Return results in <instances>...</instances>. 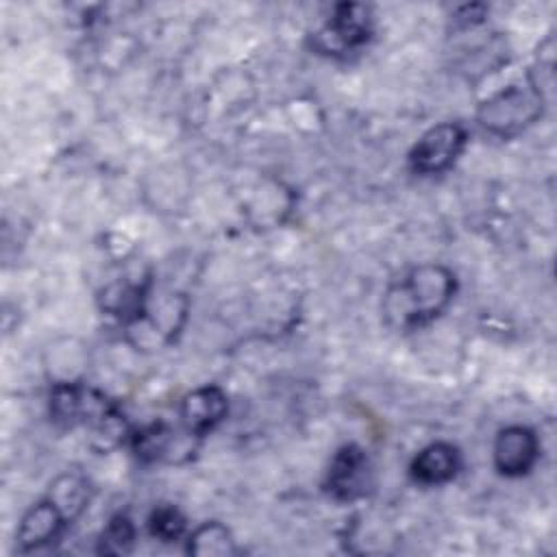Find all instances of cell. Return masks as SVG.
<instances>
[{
  "instance_id": "1",
  "label": "cell",
  "mask_w": 557,
  "mask_h": 557,
  "mask_svg": "<svg viewBox=\"0 0 557 557\" xmlns=\"http://www.w3.org/2000/svg\"><path fill=\"white\" fill-rule=\"evenodd\" d=\"M455 274L440 263L409 270L383 298V315L392 329L413 331L435 320L455 296Z\"/></svg>"
},
{
  "instance_id": "2",
  "label": "cell",
  "mask_w": 557,
  "mask_h": 557,
  "mask_svg": "<svg viewBox=\"0 0 557 557\" xmlns=\"http://www.w3.org/2000/svg\"><path fill=\"white\" fill-rule=\"evenodd\" d=\"M50 413L65 426H85L107 442H117L124 433L120 409L102 392L81 383H57L50 392Z\"/></svg>"
},
{
  "instance_id": "3",
  "label": "cell",
  "mask_w": 557,
  "mask_h": 557,
  "mask_svg": "<svg viewBox=\"0 0 557 557\" xmlns=\"http://www.w3.org/2000/svg\"><path fill=\"white\" fill-rule=\"evenodd\" d=\"M542 111V87L529 76L524 83H513L485 98L476 109V120L492 135L513 137L537 122Z\"/></svg>"
},
{
  "instance_id": "4",
  "label": "cell",
  "mask_w": 557,
  "mask_h": 557,
  "mask_svg": "<svg viewBox=\"0 0 557 557\" xmlns=\"http://www.w3.org/2000/svg\"><path fill=\"white\" fill-rule=\"evenodd\" d=\"M468 133L457 122H442L429 128L409 152V168L416 174L446 172L463 152Z\"/></svg>"
},
{
  "instance_id": "5",
  "label": "cell",
  "mask_w": 557,
  "mask_h": 557,
  "mask_svg": "<svg viewBox=\"0 0 557 557\" xmlns=\"http://www.w3.org/2000/svg\"><path fill=\"white\" fill-rule=\"evenodd\" d=\"M372 35L370 9L357 2L337 4L333 17L315 33V48L326 54H346L359 50Z\"/></svg>"
},
{
  "instance_id": "6",
  "label": "cell",
  "mask_w": 557,
  "mask_h": 557,
  "mask_svg": "<svg viewBox=\"0 0 557 557\" xmlns=\"http://www.w3.org/2000/svg\"><path fill=\"white\" fill-rule=\"evenodd\" d=\"M72 522L74 520L65 513V509L50 494H46L41 500L30 505L28 511L22 516L15 535L17 550L30 553L48 546L50 542L59 540Z\"/></svg>"
},
{
  "instance_id": "7",
  "label": "cell",
  "mask_w": 557,
  "mask_h": 557,
  "mask_svg": "<svg viewBox=\"0 0 557 557\" xmlns=\"http://www.w3.org/2000/svg\"><path fill=\"white\" fill-rule=\"evenodd\" d=\"M370 485V461L357 444L342 446L326 470L324 487L337 500H355L366 494Z\"/></svg>"
},
{
  "instance_id": "8",
  "label": "cell",
  "mask_w": 557,
  "mask_h": 557,
  "mask_svg": "<svg viewBox=\"0 0 557 557\" xmlns=\"http://www.w3.org/2000/svg\"><path fill=\"white\" fill-rule=\"evenodd\" d=\"M228 411V398L218 385H202L181 400V424L189 437H205L211 433Z\"/></svg>"
},
{
  "instance_id": "9",
  "label": "cell",
  "mask_w": 557,
  "mask_h": 557,
  "mask_svg": "<svg viewBox=\"0 0 557 557\" xmlns=\"http://www.w3.org/2000/svg\"><path fill=\"white\" fill-rule=\"evenodd\" d=\"M494 466L505 476H522L527 474L537 457H540V442L537 435L522 424L505 426L498 431L494 440Z\"/></svg>"
},
{
  "instance_id": "10",
  "label": "cell",
  "mask_w": 557,
  "mask_h": 557,
  "mask_svg": "<svg viewBox=\"0 0 557 557\" xmlns=\"http://www.w3.org/2000/svg\"><path fill=\"white\" fill-rule=\"evenodd\" d=\"M459 468H461V455L457 446L448 442H433L413 457L409 466V474L420 485H442L455 479Z\"/></svg>"
},
{
  "instance_id": "11",
  "label": "cell",
  "mask_w": 557,
  "mask_h": 557,
  "mask_svg": "<svg viewBox=\"0 0 557 557\" xmlns=\"http://www.w3.org/2000/svg\"><path fill=\"white\" fill-rule=\"evenodd\" d=\"M176 435L165 422H150L131 433V448L141 461L165 459L172 450Z\"/></svg>"
},
{
  "instance_id": "12",
  "label": "cell",
  "mask_w": 557,
  "mask_h": 557,
  "mask_svg": "<svg viewBox=\"0 0 557 557\" xmlns=\"http://www.w3.org/2000/svg\"><path fill=\"white\" fill-rule=\"evenodd\" d=\"M235 550L231 531L220 522H205L187 537V553L194 555H231Z\"/></svg>"
},
{
  "instance_id": "13",
  "label": "cell",
  "mask_w": 557,
  "mask_h": 557,
  "mask_svg": "<svg viewBox=\"0 0 557 557\" xmlns=\"http://www.w3.org/2000/svg\"><path fill=\"white\" fill-rule=\"evenodd\" d=\"M133 544H135V524L131 522L128 516L117 513L102 529L98 540V553L122 555V553H128Z\"/></svg>"
},
{
  "instance_id": "14",
  "label": "cell",
  "mask_w": 557,
  "mask_h": 557,
  "mask_svg": "<svg viewBox=\"0 0 557 557\" xmlns=\"http://www.w3.org/2000/svg\"><path fill=\"white\" fill-rule=\"evenodd\" d=\"M148 529H150V535L161 542H176L183 537L187 529V520L176 507L161 505L150 513Z\"/></svg>"
}]
</instances>
